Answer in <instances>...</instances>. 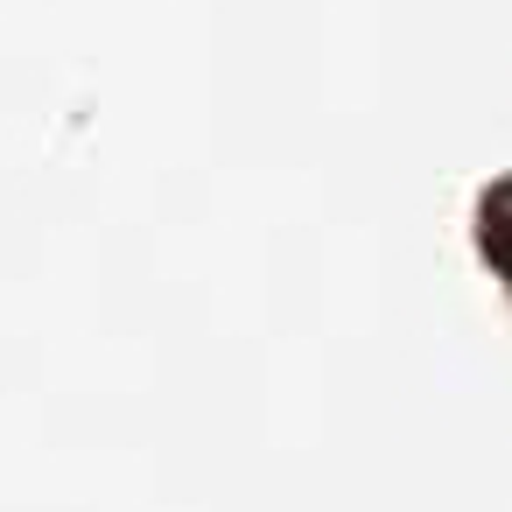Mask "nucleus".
<instances>
[{
	"label": "nucleus",
	"instance_id": "nucleus-1",
	"mask_svg": "<svg viewBox=\"0 0 512 512\" xmlns=\"http://www.w3.org/2000/svg\"><path fill=\"white\" fill-rule=\"evenodd\" d=\"M484 246H491V260L512 274V190H498L491 197V218H484Z\"/></svg>",
	"mask_w": 512,
	"mask_h": 512
}]
</instances>
